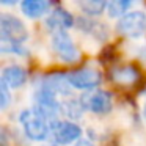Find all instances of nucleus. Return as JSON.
Segmentation results:
<instances>
[{"label":"nucleus","mask_w":146,"mask_h":146,"mask_svg":"<svg viewBox=\"0 0 146 146\" xmlns=\"http://www.w3.org/2000/svg\"><path fill=\"white\" fill-rule=\"evenodd\" d=\"M19 121L22 124L24 133L33 141H42L50 133V123L44 119L35 108L22 110L19 115Z\"/></svg>","instance_id":"nucleus-1"},{"label":"nucleus","mask_w":146,"mask_h":146,"mask_svg":"<svg viewBox=\"0 0 146 146\" xmlns=\"http://www.w3.org/2000/svg\"><path fill=\"white\" fill-rule=\"evenodd\" d=\"M33 108L44 119H47L49 123H54V121L58 119V115L61 113V102L57 99V94L39 86L38 91L35 93V105H33Z\"/></svg>","instance_id":"nucleus-2"},{"label":"nucleus","mask_w":146,"mask_h":146,"mask_svg":"<svg viewBox=\"0 0 146 146\" xmlns=\"http://www.w3.org/2000/svg\"><path fill=\"white\" fill-rule=\"evenodd\" d=\"M27 38H29L27 27L19 17L8 13H3L0 16V39L14 44H22Z\"/></svg>","instance_id":"nucleus-3"},{"label":"nucleus","mask_w":146,"mask_h":146,"mask_svg":"<svg viewBox=\"0 0 146 146\" xmlns=\"http://www.w3.org/2000/svg\"><path fill=\"white\" fill-rule=\"evenodd\" d=\"M55 145H71L74 141H79L82 137V129L79 124H76L74 121H63L57 119L54 123H50V133H49Z\"/></svg>","instance_id":"nucleus-4"},{"label":"nucleus","mask_w":146,"mask_h":146,"mask_svg":"<svg viewBox=\"0 0 146 146\" xmlns=\"http://www.w3.org/2000/svg\"><path fill=\"white\" fill-rule=\"evenodd\" d=\"M116 30L127 38H140L146 32V13L145 11H129L116 24Z\"/></svg>","instance_id":"nucleus-5"},{"label":"nucleus","mask_w":146,"mask_h":146,"mask_svg":"<svg viewBox=\"0 0 146 146\" xmlns=\"http://www.w3.org/2000/svg\"><path fill=\"white\" fill-rule=\"evenodd\" d=\"M52 49L57 57L64 63H76L80 58L79 49L74 44L72 38L68 32H55L52 33Z\"/></svg>","instance_id":"nucleus-6"},{"label":"nucleus","mask_w":146,"mask_h":146,"mask_svg":"<svg viewBox=\"0 0 146 146\" xmlns=\"http://www.w3.org/2000/svg\"><path fill=\"white\" fill-rule=\"evenodd\" d=\"M83 108L90 110L96 115H105L111 110L113 107V98L108 91L105 90H93V91H86L85 94L80 98Z\"/></svg>","instance_id":"nucleus-7"},{"label":"nucleus","mask_w":146,"mask_h":146,"mask_svg":"<svg viewBox=\"0 0 146 146\" xmlns=\"http://www.w3.org/2000/svg\"><path fill=\"white\" fill-rule=\"evenodd\" d=\"M66 76L71 86L76 90H82V91H93L102 82L101 72L93 68H80V69L68 72Z\"/></svg>","instance_id":"nucleus-8"},{"label":"nucleus","mask_w":146,"mask_h":146,"mask_svg":"<svg viewBox=\"0 0 146 146\" xmlns=\"http://www.w3.org/2000/svg\"><path fill=\"white\" fill-rule=\"evenodd\" d=\"M74 24H76L74 16L68 10H64L63 7H55L46 19V25L49 30H52V33L66 32L68 29L74 27Z\"/></svg>","instance_id":"nucleus-9"},{"label":"nucleus","mask_w":146,"mask_h":146,"mask_svg":"<svg viewBox=\"0 0 146 146\" xmlns=\"http://www.w3.org/2000/svg\"><path fill=\"white\" fill-rule=\"evenodd\" d=\"M41 86L52 91L54 94L68 96L71 93V83L68 80V76H63V74H49V76H46Z\"/></svg>","instance_id":"nucleus-10"},{"label":"nucleus","mask_w":146,"mask_h":146,"mask_svg":"<svg viewBox=\"0 0 146 146\" xmlns=\"http://www.w3.org/2000/svg\"><path fill=\"white\" fill-rule=\"evenodd\" d=\"M2 82L10 88H19L27 82V71L19 64H8L2 71Z\"/></svg>","instance_id":"nucleus-11"},{"label":"nucleus","mask_w":146,"mask_h":146,"mask_svg":"<svg viewBox=\"0 0 146 146\" xmlns=\"http://www.w3.org/2000/svg\"><path fill=\"white\" fill-rule=\"evenodd\" d=\"M50 7H52L50 2H46V0H24L22 3H21L22 13L27 17H32V19L44 16L46 13H49Z\"/></svg>","instance_id":"nucleus-12"},{"label":"nucleus","mask_w":146,"mask_h":146,"mask_svg":"<svg viewBox=\"0 0 146 146\" xmlns=\"http://www.w3.org/2000/svg\"><path fill=\"white\" fill-rule=\"evenodd\" d=\"M138 79V71L133 66H119L111 71V80H115L119 85H130Z\"/></svg>","instance_id":"nucleus-13"},{"label":"nucleus","mask_w":146,"mask_h":146,"mask_svg":"<svg viewBox=\"0 0 146 146\" xmlns=\"http://www.w3.org/2000/svg\"><path fill=\"white\" fill-rule=\"evenodd\" d=\"M79 7L86 16H99L107 10L108 2H104V0H83V2H79Z\"/></svg>","instance_id":"nucleus-14"},{"label":"nucleus","mask_w":146,"mask_h":146,"mask_svg":"<svg viewBox=\"0 0 146 146\" xmlns=\"http://www.w3.org/2000/svg\"><path fill=\"white\" fill-rule=\"evenodd\" d=\"M85 110L82 105V102L77 101V99H68V101L61 102V113H64L68 118L71 119H76V118L82 116V111Z\"/></svg>","instance_id":"nucleus-15"},{"label":"nucleus","mask_w":146,"mask_h":146,"mask_svg":"<svg viewBox=\"0 0 146 146\" xmlns=\"http://www.w3.org/2000/svg\"><path fill=\"white\" fill-rule=\"evenodd\" d=\"M132 7V2H127V0H113V2H108L107 7V13L110 17H123L129 13V8Z\"/></svg>","instance_id":"nucleus-16"},{"label":"nucleus","mask_w":146,"mask_h":146,"mask_svg":"<svg viewBox=\"0 0 146 146\" xmlns=\"http://www.w3.org/2000/svg\"><path fill=\"white\" fill-rule=\"evenodd\" d=\"M76 22L79 24V25H77L79 29H82L83 32L90 33V35L96 36V38L99 39V36H98V33H96V32H101V30L104 29L102 24L96 22V21H91V19H86V17H80V19H77Z\"/></svg>","instance_id":"nucleus-17"},{"label":"nucleus","mask_w":146,"mask_h":146,"mask_svg":"<svg viewBox=\"0 0 146 146\" xmlns=\"http://www.w3.org/2000/svg\"><path fill=\"white\" fill-rule=\"evenodd\" d=\"M0 50L16 54V55H27V50L22 47V44H14V42L3 41V39H0Z\"/></svg>","instance_id":"nucleus-18"},{"label":"nucleus","mask_w":146,"mask_h":146,"mask_svg":"<svg viewBox=\"0 0 146 146\" xmlns=\"http://www.w3.org/2000/svg\"><path fill=\"white\" fill-rule=\"evenodd\" d=\"M10 102H11L10 86L0 80V108H2V110H5V108L10 105Z\"/></svg>","instance_id":"nucleus-19"},{"label":"nucleus","mask_w":146,"mask_h":146,"mask_svg":"<svg viewBox=\"0 0 146 146\" xmlns=\"http://www.w3.org/2000/svg\"><path fill=\"white\" fill-rule=\"evenodd\" d=\"M74 146H94V145H93V143L90 141V140L80 138V140H79V141H77V143H76V145H74Z\"/></svg>","instance_id":"nucleus-20"},{"label":"nucleus","mask_w":146,"mask_h":146,"mask_svg":"<svg viewBox=\"0 0 146 146\" xmlns=\"http://www.w3.org/2000/svg\"><path fill=\"white\" fill-rule=\"evenodd\" d=\"M143 116H145V119H146V102H145V107H143Z\"/></svg>","instance_id":"nucleus-21"},{"label":"nucleus","mask_w":146,"mask_h":146,"mask_svg":"<svg viewBox=\"0 0 146 146\" xmlns=\"http://www.w3.org/2000/svg\"><path fill=\"white\" fill-rule=\"evenodd\" d=\"M46 146H58V145H55V143H50V145H46Z\"/></svg>","instance_id":"nucleus-22"}]
</instances>
